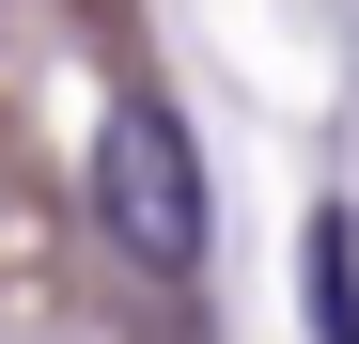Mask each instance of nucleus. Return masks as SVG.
<instances>
[{
    "label": "nucleus",
    "instance_id": "f257e3e1",
    "mask_svg": "<svg viewBox=\"0 0 359 344\" xmlns=\"http://www.w3.org/2000/svg\"><path fill=\"white\" fill-rule=\"evenodd\" d=\"M94 219H109V251L156 266V282H188L203 266V141H188V110L172 94H109V126H94Z\"/></svg>",
    "mask_w": 359,
    "mask_h": 344
},
{
    "label": "nucleus",
    "instance_id": "f03ea898",
    "mask_svg": "<svg viewBox=\"0 0 359 344\" xmlns=\"http://www.w3.org/2000/svg\"><path fill=\"white\" fill-rule=\"evenodd\" d=\"M297 298H313V344H359V219L313 204V235H297Z\"/></svg>",
    "mask_w": 359,
    "mask_h": 344
}]
</instances>
